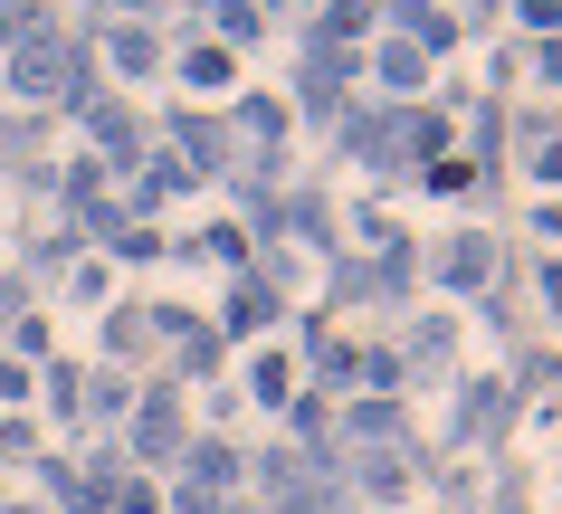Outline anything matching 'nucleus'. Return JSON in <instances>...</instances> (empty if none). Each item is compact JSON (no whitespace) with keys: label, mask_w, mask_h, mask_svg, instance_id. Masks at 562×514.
Masks as SVG:
<instances>
[{"label":"nucleus","mask_w":562,"mask_h":514,"mask_svg":"<svg viewBox=\"0 0 562 514\" xmlns=\"http://www.w3.org/2000/svg\"><path fill=\"white\" fill-rule=\"evenodd\" d=\"M10 87H20V95H58L67 87V48L48 30H30V38H20V58H10Z\"/></svg>","instance_id":"obj_1"}]
</instances>
